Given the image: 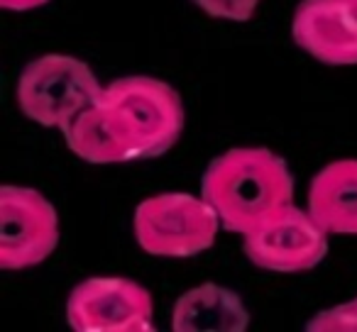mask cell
I'll list each match as a JSON object with an SVG mask.
<instances>
[{
  "instance_id": "6da1fadb",
  "label": "cell",
  "mask_w": 357,
  "mask_h": 332,
  "mask_svg": "<svg viewBox=\"0 0 357 332\" xmlns=\"http://www.w3.org/2000/svg\"><path fill=\"white\" fill-rule=\"evenodd\" d=\"M181 95L154 76H123L64 129L69 149L86 164H135L167 154L184 132Z\"/></svg>"
},
{
  "instance_id": "7a4b0ae2",
  "label": "cell",
  "mask_w": 357,
  "mask_h": 332,
  "mask_svg": "<svg viewBox=\"0 0 357 332\" xmlns=\"http://www.w3.org/2000/svg\"><path fill=\"white\" fill-rule=\"evenodd\" d=\"M201 196L225 232L248 235L294 203V174L284 157L267 147H233L218 154L201 176Z\"/></svg>"
},
{
  "instance_id": "3957f363",
  "label": "cell",
  "mask_w": 357,
  "mask_h": 332,
  "mask_svg": "<svg viewBox=\"0 0 357 332\" xmlns=\"http://www.w3.org/2000/svg\"><path fill=\"white\" fill-rule=\"evenodd\" d=\"M223 230L204 196L169 191L139 200L132 235L142 252L162 259H191L208 252Z\"/></svg>"
},
{
  "instance_id": "277c9868",
  "label": "cell",
  "mask_w": 357,
  "mask_h": 332,
  "mask_svg": "<svg viewBox=\"0 0 357 332\" xmlns=\"http://www.w3.org/2000/svg\"><path fill=\"white\" fill-rule=\"evenodd\" d=\"M103 86L84 59L45 54L22 69L15 86V100L27 120L40 127L64 132L76 115L98 98Z\"/></svg>"
},
{
  "instance_id": "5b68a950",
  "label": "cell",
  "mask_w": 357,
  "mask_h": 332,
  "mask_svg": "<svg viewBox=\"0 0 357 332\" xmlns=\"http://www.w3.org/2000/svg\"><path fill=\"white\" fill-rule=\"evenodd\" d=\"M59 237V213L45 193L15 184L0 189V267L6 271L45 264Z\"/></svg>"
},
{
  "instance_id": "8992f818",
  "label": "cell",
  "mask_w": 357,
  "mask_h": 332,
  "mask_svg": "<svg viewBox=\"0 0 357 332\" xmlns=\"http://www.w3.org/2000/svg\"><path fill=\"white\" fill-rule=\"evenodd\" d=\"M66 322L76 332H152V293L125 276L84 278L66 298Z\"/></svg>"
},
{
  "instance_id": "52a82bcc",
  "label": "cell",
  "mask_w": 357,
  "mask_h": 332,
  "mask_svg": "<svg viewBox=\"0 0 357 332\" xmlns=\"http://www.w3.org/2000/svg\"><path fill=\"white\" fill-rule=\"evenodd\" d=\"M331 235L308 208L284 205L264 223L243 235V252L257 269L277 274L311 271L326 259Z\"/></svg>"
},
{
  "instance_id": "ba28073f",
  "label": "cell",
  "mask_w": 357,
  "mask_h": 332,
  "mask_svg": "<svg viewBox=\"0 0 357 332\" xmlns=\"http://www.w3.org/2000/svg\"><path fill=\"white\" fill-rule=\"evenodd\" d=\"M298 49L328 66H357V17L345 0H301L291 20Z\"/></svg>"
},
{
  "instance_id": "9c48e42d",
  "label": "cell",
  "mask_w": 357,
  "mask_h": 332,
  "mask_svg": "<svg viewBox=\"0 0 357 332\" xmlns=\"http://www.w3.org/2000/svg\"><path fill=\"white\" fill-rule=\"evenodd\" d=\"M250 320L243 296L215 281L184 291L172 308L174 332H245Z\"/></svg>"
},
{
  "instance_id": "30bf717a",
  "label": "cell",
  "mask_w": 357,
  "mask_h": 332,
  "mask_svg": "<svg viewBox=\"0 0 357 332\" xmlns=\"http://www.w3.org/2000/svg\"><path fill=\"white\" fill-rule=\"evenodd\" d=\"M306 208L328 235H357V159L328 161L308 184Z\"/></svg>"
},
{
  "instance_id": "8fae6325",
  "label": "cell",
  "mask_w": 357,
  "mask_h": 332,
  "mask_svg": "<svg viewBox=\"0 0 357 332\" xmlns=\"http://www.w3.org/2000/svg\"><path fill=\"white\" fill-rule=\"evenodd\" d=\"M306 330L313 332H357V296L345 303L316 313Z\"/></svg>"
},
{
  "instance_id": "7c38bea8",
  "label": "cell",
  "mask_w": 357,
  "mask_h": 332,
  "mask_svg": "<svg viewBox=\"0 0 357 332\" xmlns=\"http://www.w3.org/2000/svg\"><path fill=\"white\" fill-rule=\"evenodd\" d=\"M204 15L228 22H248L255 17L259 0H189Z\"/></svg>"
},
{
  "instance_id": "4fadbf2b",
  "label": "cell",
  "mask_w": 357,
  "mask_h": 332,
  "mask_svg": "<svg viewBox=\"0 0 357 332\" xmlns=\"http://www.w3.org/2000/svg\"><path fill=\"white\" fill-rule=\"evenodd\" d=\"M50 0H0V8H6L10 13H30L37 8L47 6Z\"/></svg>"
},
{
  "instance_id": "5bb4252c",
  "label": "cell",
  "mask_w": 357,
  "mask_h": 332,
  "mask_svg": "<svg viewBox=\"0 0 357 332\" xmlns=\"http://www.w3.org/2000/svg\"><path fill=\"white\" fill-rule=\"evenodd\" d=\"M347 6H350V10H352V15L357 17V0H345Z\"/></svg>"
}]
</instances>
